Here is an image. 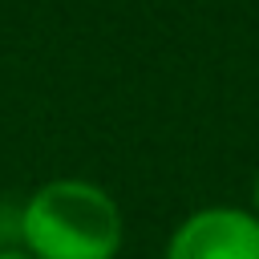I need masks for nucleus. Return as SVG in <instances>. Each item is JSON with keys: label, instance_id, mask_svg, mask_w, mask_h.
<instances>
[{"label": "nucleus", "instance_id": "nucleus-1", "mask_svg": "<svg viewBox=\"0 0 259 259\" xmlns=\"http://www.w3.org/2000/svg\"><path fill=\"white\" fill-rule=\"evenodd\" d=\"M16 247L28 259H117L125 247L121 202L81 174L45 178L16 206Z\"/></svg>", "mask_w": 259, "mask_h": 259}, {"label": "nucleus", "instance_id": "nucleus-2", "mask_svg": "<svg viewBox=\"0 0 259 259\" xmlns=\"http://www.w3.org/2000/svg\"><path fill=\"white\" fill-rule=\"evenodd\" d=\"M162 259H259V219L251 206L210 202L178 219Z\"/></svg>", "mask_w": 259, "mask_h": 259}, {"label": "nucleus", "instance_id": "nucleus-3", "mask_svg": "<svg viewBox=\"0 0 259 259\" xmlns=\"http://www.w3.org/2000/svg\"><path fill=\"white\" fill-rule=\"evenodd\" d=\"M0 259H28V255H24L16 243H4V247H0Z\"/></svg>", "mask_w": 259, "mask_h": 259}, {"label": "nucleus", "instance_id": "nucleus-4", "mask_svg": "<svg viewBox=\"0 0 259 259\" xmlns=\"http://www.w3.org/2000/svg\"><path fill=\"white\" fill-rule=\"evenodd\" d=\"M251 214L259 219V174H255V182H251Z\"/></svg>", "mask_w": 259, "mask_h": 259}]
</instances>
